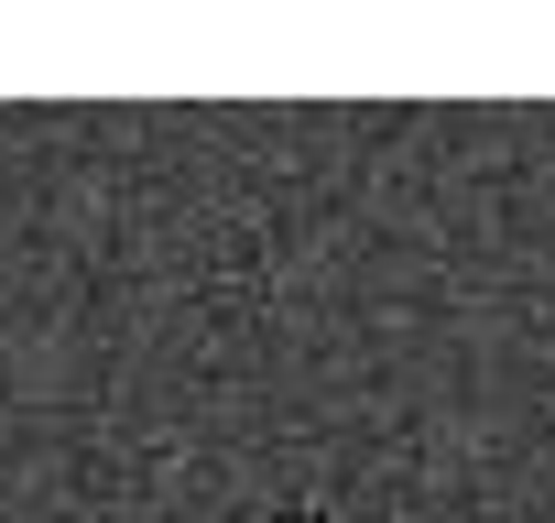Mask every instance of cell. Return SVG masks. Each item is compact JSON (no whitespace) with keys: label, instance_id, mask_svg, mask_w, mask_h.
I'll use <instances>...</instances> for the list:
<instances>
[{"label":"cell","instance_id":"6da1fadb","mask_svg":"<svg viewBox=\"0 0 555 523\" xmlns=\"http://www.w3.org/2000/svg\"><path fill=\"white\" fill-rule=\"evenodd\" d=\"M240 523H295V512H240Z\"/></svg>","mask_w":555,"mask_h":523}]
</instances>
